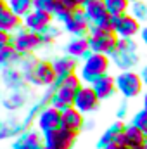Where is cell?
Segmentation results:
<instances>
[{"label":"cell","instance_id":"obj_15","mask_svg":"<svg viewBox=\"0 0 147 149\" xmlns=\"http://www.w3.org/2000/svg\"><path fill=\"white\" fill-rule=\"evenodd\" d=\"M30 108V92L28 88L26 90H14V92H7L3 95V101H2V108L9 113H16L21 111L24 108Z\"/></svg>","mask_w":147,"mask_h":149},{"label":"cell","instance_id":"obj_12","mask_svg":"<svg viewBox=\"0 0 147 149\" xmlns=\"http://www.w3.org/2000/svg\"><path fill=\"white\" fill-rule=\"evenodd\" d=\"M90 28H92L90 19L87 17V14H85L83 9H78L71 16V19L62 24V30L66 33H69L71 37H88Z\"/></svg>","mask_w":147,"mask_h":149},{"label":"cell","instance_id":"obj_6","mask_svg":"<svg viewBox=\"0 0 147 149\" xmlns=\"http://www.w3.org/2000/svg\"><path fill=\"white\" fill-rule=\"evenodd\" d=\"M57 80V74L54 71V66H52V61H45V59H40L35 68L31 70V73L26 76V81L28 85L31 87H45V88H50Z\"/></svg>","mask_w":147,"mask_h":149},{"label":"cell","instance_id":"obj_13","mask_svg":"<svg viewBox=\"0 0 147 149\" xmlns=\"http://www.w3.org/2000/svg\"><path fill=\"white\" fill-rule=\"evenodd\" d=\"M64 54L76 61H83L92 54L88 37H71L64 43Z\"/></svg>","mask_w":147,"mask_h":149},{"label":"cell","instance_id":"obj_20","mask_svg":"<svg viewBox=\"0 0 147 149\" xmlns=\"http://www.w3.org/2000/svg\"><path fill=\"white\" fill-rule=\"evenodd\" d=\"M26 128L23 125V120L21 118H16V116H7L2 120L0 123V139L2 141H9V139H16L19 137L21 134H24Z\"/></svg>","mask_w":147,"mask_h":149},{"label":"cell","instance_id":"obj_41","mask_svg":"<svg viewBox=\"0 0 147 149\" xmlns=\"http://www.w3.org/2000/svg\"><path fill=\"white\" fill-rule=\"evenodd\" d=\"M139 149H147V139H146V142H144V146H142V148H139Z\"/></svg>","mask_w":147,"mask_h":149},{"label":"cell","instance_id":"obj_35","mask_svg":"<svg viewBox=\"0 0 147 149\" xmlns=\"http://www.w3.org/2000/svg\"><path fill=\"white\" fill-rule=\"evenodd\" d=\"M140 76H142V81H144V85L147 87V64L140 70Z\"/></svg>","mask_w":147,"mask_h":149},{"label":"cell","instance_id":"obj_30","mask_svg":"<svg viewBox=\"0 0 147 149\" xmlns=\"http://www.w3.org/2000/svg\"><path fill=\"white\" fill-rule=\"evenodd\" d=\"M76 12V10H74ZM71 9H68L61 0H59V3H57V7H55V10H54V21L55 23H61V24H64V23H68L69 19H71V16L74 14Z\"/></svg>","mask_w":147,"mask_h":149},{"label":"cell","instance_id":"obj_8","mask_svg":"<svg viewBox=\"0 0 147 149\" xmlns=\"http://www.w3.org/2000/svg\"><path fill=\"white\" fill-rule=\"evenodd\" d=\"M12 45L21 56H33L37 50H40L43 47L42 40H40V35L35 33V31L26 30V28H21L19 31L14 33Z\"/></svg>","mask_w":147,"mask_h":149},{"label":"cell","instance_id":"obj_14","mask_svg":"<svg viewBox=\"0 0 147 149\" xmlns=\"http://www.w3.org/2000/svg\"><path fill=\"white\" fill-rule=\"evenodd\" d=\"M23 28V17H19L17 14H14L7 3V0H2L0 3V31H7V33H16Z\"/></svg>","mask_w":147,"mask_h":149},{"label":"cell","instance_id":"obj_28","mask_svg":"<svg viewBox=\"0 0 147 149\" xmlns=\"http://www.w3.org/2000/svg\"><path fill=\"white\" fill-rule=\"evenodd\" d=\"M106 2V7H107V12H109L112 17H119V16H125L130 12V2L128 0H104Z\"/></svg>","mask_w":147,"mask_h":149},{"label":"cell","instance_id":"obj_43","mask_svg":"<svg viewBox=\"0 0 147 149\" xmlns=\"http://www.w3.org/2000/svg\"><path fill=\"white\" fill-rule=\"evenodd\" d=\"M40 149H47V148H45V146H42V148H40Z\"/></svg>","mask_w":147,"mask_h":149},{"label":"cell","instance_id":"obj_42","mask_svg":"<svg viewBox=\"0 0 147 149\" xmlns=\"http://www.w3.org/2000/svg\"><path fill=\"white\" fill-rule=\"evenodd\" d=\"M128 2H130V3H133V2H137V0H128Z\"/></svg>","mask_w":147,"mask_h":149},{"label":"cell","instance_id":"obj_7","mask_svg":"<svg viewBox=\"0 0 147 149\" xmlns=\"http://www.w3.org/2000/svg\"><path fill=\"white\" fill-rule=\"evenodd\" d=\"M78 139V134L59 127L43 134V146L47 149H73Z\"/></svg>","mask_w":147,"mask_h":149},{"label":"cell","instance_id":"obj_16","mask_svg":"<svg viewBox=\"0 0 147 149\" xmlns=\"http://www.w3.org/2000/svg\"><path fill=\"white\" fill-rule=\"evenodd\" d=\"M59 127H62V113L55 108H52V106H47L38 116L37 128L42 134H45V132L59 128Z\"/></svg>","mask_w":147,"mask_h":149},{"label":"cell","instance_id":"obj_5","mask_svg":"<svg viewBox=\"0 0 147 149\" xmlns=\"http://www.w3.org/2000/svg\"><path fill=\"white\" fill-rule=\"evenodd\" d=\"M88 40H90V49H92V52L111 57L112 52H114L116 47H118L119 37H118L114 31H101V30L90 28Z\"/></svg>","mask_w":147,"mask_h":149},{"label":"cell","instance_id":"obj_22","mask_svg":"<svg viewBox=\"0 0 147 149\" xmlns=\"http://www.w3.org/2000/svg\"><path fill=\"white\" fill-rule=\"evenodd\" d=\"M85 123H87V118L74 106L69 108V109H66V111H62V127L64 128L71 130L74 134H80L81 130H85Z\"/></svg>","mask_w":147,"mask_h":149},{"label":"cell","instance_id":"obj_1","mask_svg":"<svg viewBox=\"0 0 147 149\" xmlns=\"http://www.w3.org/2000/svg\"><path fill=\"white\" fill-rule=\"evenodd\" d=\"M83 87V81L80 78V74H69L66 78H57L55 83L50 87L52 88V99H50V106L59 109V111H66L74 106V97L80 92V88Z\"/></svg>","mask_w":147,"mask_h":149},{"label":"cell","instance_id":"obj_26","mask_svg":"<svg viewBox=\"0 0 147 149\" xmlns=\"http://www.w3.org/2000/svg\"><path fill=\"white\" fill-rule=\"evenodd\" d=\"M10 10L14 14H17L19 17H26L30 12L35 10V0H7Z\"/></svg>","mask_w":147,"mask_h":149},{"label":"cell","instance_id":"obj_36","mask_svg":"<svg viewBox=\"0 0 147 149\" xmlns=\"http://www.w3.org/2000/svg\"><path fill=\"white\" fill-rule=\"evenodd\" d=\"M140 38H142L144 45L147 47V26H144V28H142V31H140Z\"/></svg>","mask_w":147,"mask_h":149},{"label":"cell","instance_id":"obj_39","mask_svg":"<svg viewBox=\"0 0 147 149\" xmlns=\"http://www.w3.org/2000/svg\"><path fill=\"white\" fill-rule=\"evenodd\" d=\"M94 128V121H87L85 123V130H92Z\"/></svg>","mask_w":147,"mask_h":149},{"label":"cell","instance_id":"obj_19","mask_svg":"<svg viewBox=\"0 0 147 149\" xmlns=\"http://www.w3.org/2000/svg\"><path fill=\"white\" fill-rule=\"evenodd\" d=\"M52 23H54V16L52 14H47V12H42V10L35 9L33 12H30L23 19V28H26L30 31H35V33H40L42 30H45Z\"/></svg>","mask_w":147,"mask_h":149},{"label":"cell","instance_id":"obj_29","mask_svg":"<svg viewBox=\"0 0 147 149\" xmlns=\"http://www.w3.org/2000/svg\"><path fill=\"white\" fill-rule=\"evenodd\" d=\"M130 14L142 24L147 21V2L144 0H137L130 5Z\"/></svg>","mask_w":147,"mask_h":149},{"label":"cell","instance_id":"obj_33","mask_svg":"<svg viewBox=\"0 0 147 149\" xmlns=\"http://www.w3.org/2000/svg\"><path fill=\"white\" fill-rule=\"evenodd\" d=\"M128 113H130L128 102H126V101L119 102V106H118V109H116V118H118V121H123V120L128 116Z\"/></svg>","mask_w":147,"mask_h":149},{"label":"cell","instance_id":"obj_4","mask_svg":"<svg viewBox=\"0 0 147 149\" xmlns=\"http://www.w3.org/2000/svg\"><path fill=\"white\" fill-rule=\"evenodd\" d=\"M144 81L142 76L137 71H119L116 74V88L123 95V99H135L142 94L144 90Z\"/></svg>","mask_w":147,"mask_h":149},{"label":"cell","instance_id":"obj_10","mask_svg":"<svg viewBox=\"0 0 147 149\" xmlns=\"http://www.w3.org/2000/svg\"><path fill=\"white\" fill-rule=\"evenodd\" d=\"M99 106H101V99L97 97L92 85H83L74 97V108L83 114H90V113L97 111Z\"/></svg>","mask_w":147,"mask_h":149},{"label":"cell","instance_id":"obj_21","mask_svg":"<svg viewBox=\"0 0 147 149\" xmlns=\"http://www.w3.org/2000/svg\"><path fill=\"white\" fill-rule=\"evenodd\" d=\"M92 88L95 90V94H97V97L101 101H107L111 97H114V94L118 92V88H116V76H112L109 73L101 76L92 85Z\"/></svg>","mask_w":147,"mask_h":149},{"label":"cell","instance_id":"obj_9","mask_svg":"<svg viewBox=\"0 0 147 149\" xmlns=\"http://www.w3.org/2000/svg\"><path fill=\"white\" fill-rule=\"evenodd\" d=\"M125 130L126 123L123 121H114L104 130V134L97 141V149H104L109 146H125Z\"/></svg>","mask_w":147,"mask_h":149},{"label":"cell","instance_id":"obj_23","mask_svg":"<svg viewBox=\"0 0 147 149\" xmlns=\"http://www.w3.org/2000/svg\"><path fill=\"white\" fill-rule=\"evenodd\" d=\"M52 66H54V71L57 74V78H66L69 74H74L78 70V61L69 57V56H59V57H54L52 59Z\"/></svg>","mask_w":147,"mask_h":149},{"label":"cell","instance_id":"obj_32","mask_svg":"<svg viewBox=\"0 0 147 149\" xmlns=\"http://www.w3.org/2000/svg\"><path fill=\"white\" fill-rule=\"evenodd\" d=\"M57 3H59V0H35V9L47 12V14H54Z\"/></svg>","mask_w":147,"mask_h":149},{"label":"cell","instance_id":"obj_37","mask_svg":"<svg viewBox=\"0 0 147 149\" xmlns=\"http://www.w3.org/2000/svg\"><path fill=\"white\" fill-rule=\"evenodd\" d=\"M74 2H76V5H78L80 9H85V5H88L92 0H74Z\"/></svg>","mask_w":147,"mask_h":149},{"label":"cell","instance_id":"obj_25","mask_svg":"<svg viewBox=\"0 0 147 149\" xmlns=\"http://www.w3.org/2000/svg\"><path fill=\"white\" fill-rule=\"evenodd\" d=\"M21 59H23V56L14 49V45L0 49V66L2 68H16V66H19Z\"/></svg>","mask_w":147,"mask_h":149},{"label":"cell","instance_id":"obj_2","mask_svg":"<svg viewBox=\"0 0 147 149\" xmlns=\"http://www.w3.org/2000/svg\"><path fill=\"white\" fill-rule=\"evenodd\" d=\"M140 61V52L135 38H119L116 50L111 56V63L119 71H135Z\"/></svg>","mask_w":147,"mask_h":149},{"label":"cell","instance_id":"obj_11","mask_svg":"<svg viewBox=\"0 0 147 149\" xmlns=\"http://www.w3.org/2000/svg\"><path fill=\"white\" fill-rule=\"evenodd\" d=\"M112 19H114V33L119 38H135L137 35H140L144 28L130 12L119 17H112Z\"/></svg>","mask_w":147,"mask_h":149},{"label":"cell","instance_id":"obj_3","mask_svg":"<svg viewBox=\"0 0 147 149\" xmlns=\"http://www.w3.org/2000/svg\"><path fill=\"white\" fill-rule=\"evenodd\" d=\"M109 66H111V57L92 52L87 59H83V64H81V70H80V78H81L83 85H94L101 76L107 74Z\"/></svg>","mask_w":147,"mask_h":149},{"label":"cell","instance_id":"obj_38","mask_svg":"<svg viewBox=\"0 0 147 149\" xmlns=\"http://www.w3.org/2000/svg\"><path fill=\"white\" fill-rule=\"evenodd\" d=\"M142 108L147 109V92H144V95H142Z\"/></svg>","mask_w":147,"mask_h":149},{"label":"cell","instance_id":"obj_24","mask_svg":"<svg viewBox=\"0 0 147 149\" xmlns=\"http://www.w3.org/2000/svg\"><path fill=\"white\" fill-rule=\"evenodd\" d=\"M146 135H144V132L142 130H139L137 127H133V125H126V130H125V146L130 149H139L144 146V142H146Z\"/></svg>","mask_w":147,"mask_h":149},{"label":"cell","instance_id":"obj_31","mask_svg":"<svg viewBox=\"0 0 147 149\" xmlns=\"http://www.w3.org/2000/svg\"><path fill=\"white\" fill-rule=\"evenodd\" d=\"M130 125L137 127L139 130L144 132V135L147 137V109H139L132 114V120H130Z\"/></svg>","mask_w":147,"mask_h":149},{"label":"cell","instance_id":"obj_40","mask_svg":"<svg viewBox=\"0 0 147 149\" xmlns=\"http://www.w3.org/2000/svg\"><path fill=\"white\" fill-rule=\"evenodd\" d=\"M104 149H130L126 146H109V148H104Z\"/></svg>","mask_w":147,"mask_h":149},{"label":"cell","instance_id":"obj_18","mask_svg":"<svg viewBox=\"0 0 147 149\" xmlns=\"http://www.w3.org/2000/svg\"><path fill=\"white\" fill-rule=\"evenodd\" d=\"M2 83L9 92L14 90H26L30 85L24 78V74L21 73V70L16 68H2Z\"/></svg>","mask_w":147,"mask_h":149},{"label":"cell","instance_id":"obj_17","mask_svg":"<svg viewBox=\"0 0 147 149\" xmlns=\"http://www.w3.org/2000/svg\"><path fill=\"white\" fill-rule=\"evenodd\" d=\"M43 146V134L38 128L26 130L10 142V149H40Z\"/></svg>","mask_w":147,"mask_h":149},{"label":"cell","instance_id":"obj_34","mask_svg":"<svg viewBox=\"0 0 147 149\" xmlns=\"http://www.w3.org/2000/svg\"><path fill=\"white\" fill-rule=\"evenodd\" d=\"M12 40H14V35H12V33L0 31V49L10 47V45H12Z\"/></svg>","mask_w":147,"mask_h":149},{"label":"cell","instance_id":"obj_27","mask_svg":"<svg viewBox=\"0 0 147 149\" xmlns=\"http://www.w3.org/2000/svg\"><path fill=\"white\" fill-rule=\"evenodd\" d=\"M62 31H64V30H62V28H59L57 24H54V23H52V24H49L45 30H42V31L38 33V35H40V40H42V45H43V47L52 45L57 38L62 35Z\"/></svg>","mask_w":147,"mask_h":149}]
</instances>
